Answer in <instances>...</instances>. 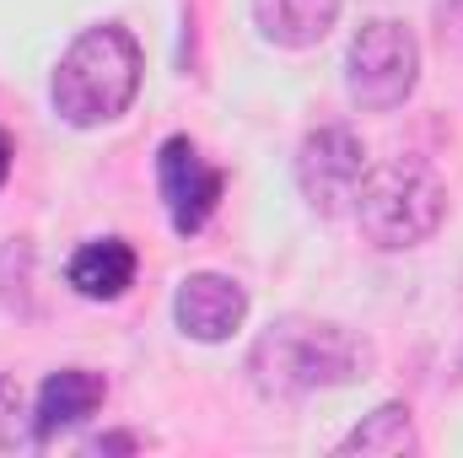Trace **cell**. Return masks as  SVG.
<instances>
[{"mask_svg": "<svg viewBox=\"0 0 463 458\" xmlns=\"http://www.w3.org/2000/svg\"><path fill=\"white\" fill-rule=\"evenodd\" d=\"M377 350L366 335L329 319H275L248 350V383L264 399H307L318 388H345L372 377Z\"/></svg>", "mask_w": 463, "mask_h": 458, "instance_id": "obj_1", "label": "cell"}, {"mask_svg": "<svg viewBox=\"0 0 463 458\" xmlns=\"http://www.w3.org/2000/svg\"><path fill=\"white\" fill-rule=\"evenodd\" d=\"M140 71H146V60H140V43L129 27H118V22L87 27L60 54L54 81H49V103L71 129L114 124L129 114V103L140 92Z\"/></svg>", "mask_w": 463, "mask_h": 458, "instance_id": "obj_2", "label": "cell"}, {"mask_svg": "<svg viewBox=\"0 0 463 458\" xmlns=\"http://www.w3.org/2000/svg\"><path fill=\"white\" fill-rule=\"evenodd\" d=\"M355 222L388 253L415 248V243H426L431 232L448 222V184L420 157L372 162L361 189H355Z\"/></svg>", "mask_w": 463, "mask_h": 458, "instance_id": "obj_3", "label": "cell"}, {"mask_svg": "<svg viewBox=\"0 0 463 458\" xmlns=\"http://www.w3.org/2000/svg\"><path fill=\"white\" fill-rule=\"evenodd\" d=\"M420 81V43L404 22L377 16L366 27H355L345 49V92L361 114H393L410 103Z\"/></svg>", "mask_w": 463, "mask_h": 458, "instance_id": "obj_4", "label": "cell"}, {"mask_svg": "<svg viewBox=\"0 0 463 458\" xmlns=\"http://www.w3.org/2000/svg\"><path fill=\"white\" fill-rule=\"evenodd\" d=\"M366 167H372V157L355 129L318 124L297 151V189L318 216H345V211H355V189H361Z\"/></svg>", "mask_w": 463, "mask_h": 458, "instance_id": "obj_5", "label": "cell"}, {"mask_svg": "<svg viewBox=\"0 0 463 458\" xmlns=\"http://www.w3.org/2000/svg\"><path fill=\"white\" fill-rule=\"evenodd\" d=\"M156 184H162V205H167L178 237H194L216 216V205L227 195V173L211 167L189 135L162 140V151H156Z\"/></svg>", "mask_w": 463, "mask_h": 458, "instance_id": "obj_6", "label": "cell"}, {"mask_svg": "<svg viewBox=\"0 0 463 458\" xmlns=\"http://www.w3.org/2000/svg\"><path fill=\"white\" fill-rule=\"evenodd\" d=\"M173 319L189 340L200 345H222L242 329L248 319V291L232 281V275H216V270H200V275H184L178 291H173Z\"/></svg>", "mask_w": 463, "mask_h": 458, "instance_id": "obj_7", "label": "cell"}, {"mask_svg": "<svg viewBox=\"0 0 463 458\" xmlns=\"http://www.w3.org/2000/svg\"><path fill=\"white\" fill-rule=\"evenodd\" d=\"M109 399V383L103 372H87V367H60L43 377L38 388V405H33V432L38 437H54L65 426H81L87 415H98Z\"/></svg>", "mask_w": 463, "mask_h": 458, "instance_id": "obj_8", "label": "cell"}, {"mask_svg": "<svg viewBox=\"0 0 463 458\" xmlns=\"http://www.w3.org/2000/svg\"><path fill=\"white\" fill-rule=\"evenodd\" d=\"M65 281L76 297L87 302H118L129 286H135V248L124 237H92L71 253L65 264Z\"/></svg>", "mask_w": 463, "mask_h": 458, "instance_id": "obj_9", "label": "cell"}, {"mask_svg": "<svg viewBox=\"0 0 463 458\" xmlns=\"http://www.w3.org/2000/svg\"><path fill=\"white\" fill-rule=\"evenodd\" d=\"M248 5H253V27L275 49H313L340 22V0H248Z\"/></svg>", "mask_w": 463, "mask_h": 458, "instance_id": "obj_10", "label": "cell"}, {"mask_svg": "<svg viewBox=\"0 0 463 458\" xmlns=\"http://www.w3.org/2000/svg\"><path fill=\"white\" fill-rule=\"evenodd\" d=\"M410 458L420 453V432L410 421V405H377L345 443H340V458Z\"/></svg>", "mask_w": 463, "mask_h": 458, "instance_id": "obj_11", "label": "cell"}, {"mask_svg": "<svg viewBox=\"0 0 463 458\" xmlns=\"http://www.w3.org/2000/svg\"><path fill=\"white\" fill-rule=\"evenodd\" d=\"M16 437H22V394L0 372V448H16Z\"/></svg>", "mask_w": 463, "mask_h": 458, "instance_id": "obj_12", "label": "cell"}, {"mask_svg": "<svg viewBox=\"0 0 463 458\" xmlns=\"http://www.w3.org/2000/svg\"><path fill=\"white\" fill-rule=\"evenodd\" d=\"M437 38L448 49H463V0H442L437 5Z\"/></svg>", "mask_w": 463, "mask_h": 458, "instance_id": "obj_13", "label": "cell"}, {"mask_svg": "<svg viewBox=\"0 0 463 458\" xmlns=\"http://www.w3.org/2000/svg\"><path fill=\"white\" fill-rule=\"evenodd\" d=\"M11 157H16V151H11V135L0 129V189H5V178H11Z\"/></svg>", "mask_w": 463, "mask_h": 458, "instance_id": "obj_14", "label": "cell"}]
</instances>
